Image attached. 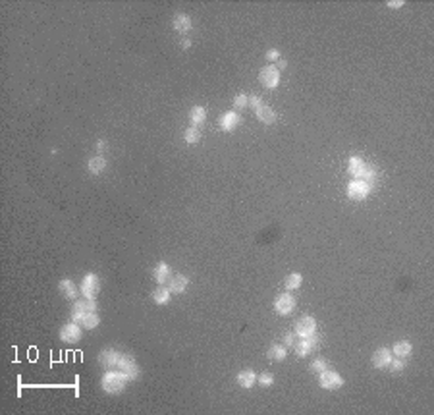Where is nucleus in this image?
<instances>
[{
    "mask_svg": "<svg viewBox=\"0 0 434 415\" xmlns=\"http://www.w3.org/2000/svg\"><path fill=\"white\" fill-rule=\"evenodd\" d=\"M128 384V378L124 375L122 371H114V369H108L104 375H102V380H100V386L106 394H120Z\"/></svg>",
    "mask_w": 434,
    "mask_h": 415,
    "instance_id": "1",
    "label": "nucleus"
},
{
    "mask_svg": "<svg viewBox=\"0 0 434 415\" xmlns=\"http://www.w3.org/2000/svg\"><path fill=\"white\" fill-rule=\"evenodd\" d=\"M80 290H82L83 297H87V299H95L96 295H98V292H100V280H98V276H96L95 272L85 274V278H83Z\"/></svg>",
    "mask_w": 434,
    "mask_h": 415,
    "instance_id": "2",
    "label": "nucleus"
},
{
    "mask_svg": "<svg viewBox=\"0 0 434 415\" xmlns=\"http://www.w3.org/2000/svg\"><path fill=\"white\" fill-rule=\"evenodd\" d=\"M96 311V301L95 299H80V301H76L74 303V307H72V321L74 322H82V319L87 315V313H93Z\"/></svg>",
    "mask_w": 434,
    "mask_h": 415,
    "instance_id": "3",
    "label": "nucleus"
},
{
    "mask_svg": "<svg viewBox=\"0 0 434 415\" xmlns=\"http://www.w3.org/2000/svg\"><path fill=\"white\" fill-rule=\"evenodd\" d=\"M318 384H320V388L324 390H338L344 386V378L336 371L326 369L322 373H318Z\"/></svg>",
    "mask_w": 434,
    "mask_h": 415,
    "instance_id": "4",
    "label": "nucleus"
},
{
    "mask_svg": "<svg viewBox=\"0 0 434 415\" xmlns=\"http://www.w3.org/2000/svg\"><path fill=\"white\" fill-rule=\"evenodd\" d=\"M296 305H298V301H296V297L290 294V292H284V294H280L274 299V311H276L278 315H290V313H294Z\"/></svg>",
    "mask_w": 434,
    "mask_h": 415,
    "instance_id": "5",
    "label": "nucleus"
},
{
    "mask_svg": "<svg viewBox=\"0 0 434 415\" xmlns=\"http://www.w3.org/2000/svg\"><path fill=\"white\" fill-rule=\"evenodd\" d=\"M82 326L78 322H66L62 328H60V340L66 342V344H78L82 340Z\"/></svg>",
    "mask_w": 434,
    "mask_h": 415,
    "instance_id": "6",
    "label": "nucleus"
},
{
    "mask_svg": "<svg viewBox=\"0 0 434 415\" xmlns=\"http://www.w3.org/2000/svg\"><path fill=\"white\" fill-rule=\"evenodd\" d=\"M258 81L266 87V89H274V87H278V83H280V72H278V68L268 64V66H264L260 72H258Z\"/></svg>",
    "mask_w": 434,
    "mask_h": 415,
    "instance_id": "7",
    "label": "nucleus"
},
{
    "mask_svg": "<svg viewBox=\"0 0 434 415\" xmlns=\"http://www.w3.org/2000/svg\"><path fill=\"white\" fill-rule=\"evenodd\" d=\"M118 369L126 375L128 380H136L137 376H139V373H141V371H139V365H137V361L134 359V355H128V353H122V359L118 363Z\"/></svg>",
    "mask_w": 434,
    "mask_h": 415,
    "instance_id": "8",
    "label": "nucleus"
},
{
    "mask_svg": "<svg viewBox=\"0 0 434 415\" xmlns=\"http://www.w3.org/2000/svg\"><path fill=\"white\" fill-rule=\"evenodd\" d=\"M368 191H370V186H368L366 182H363V180H352V182L348 184V197L353 199V201H363V199H366Z\"/></svg>",
    "mask_w": 434,
    "mask_h": 415,
    "instance_id": "9",
    "label": "nucleus"
},
{
    "mask_svg": "<svg viewBox=\"0 0 434 415\" xmlns=\"http://www.w3.org/2000/svg\"><path fill=\"white\" fill-rule=\"evenodd\" d=\"M122 359V351H116V349H102L98 353V365L102 369H118V363Z\"/></svg>",
    "mask_w": 434,
    "mask_h": 415,
    "instance_id": "10",
    "label": "nucleus"
},
{
    "mask_svg": "<svg viewBox=\"0 0 434 415\" xmlns=\"http://www.w3.org/2000/svg\"><path fill=\"white\" fill-rule=\"evenodd\" d=\"M314 332H316V321L311 315H305L296 322V336H299V338H307V336H312Z\"/></svg>",
    "mask_w": 434,
    "mask_h": 415,
    "instance_id": "11",
    "label": "nucleus"
},
{
    "mask_svg": "<svg viewBox=\"0 0 434 415\" xmlns=\"http://www.w3.org/2000/svg\"><path fill=\"white\" fill-rule=\"evenodd\" d=\"M294 349H296V353H298L299 357H307L311 351L318 349V338L314 334L307 336V338H301L298 344H294Z\"/></svg>",
    "mask_w": 434,
    "mask_h": 415,
    "instance_id": "12",
    "label": "nucleus"
},
{
    "mask_svg": "<svg viewBox=\"0 0 434 415\" xmlns=\"http://www.w3.org/2000/svg\"><path fill=\"white\" fill-rule=\"evenodd\" d=\"M166 286H168V290L172 294H184L188 290V286H190V278L184 276V274H172L166 282Z\"/></svg>",
    "mask_w": 434,
    "mask_h": 415,
    "instance_id": "13",
    "label": "nucleus"
},
{
    "mask_svg": "<svg viewBox=\"0 0 434 415\" xmlns=\"http://www.w3.org/2000/svg\"><path fill=\"white\" fill-rule=\"evenodd\" d=\"M372 367L374 369H388V365L392 361V351L388 348H378L372 353Z\"/></svg>",
    "mask_w": 434,
    "mask_h": 415,
    "instance_id": "14",
    "label": "nucleus"
},
{
    "mask_svg": "<svg viewBox=\"0 0 434 415\" xmlns=\"http://www.w3.org/2000/svg\"><path fill=\"white\" fill-rule=\"evenodd\" d=\"M58 290H60V294L64 295L66 299H70V301H76V299L80 297V288L74 284V280H70V278L60 280V284H58Z\"/></svg>",
    "mask_w": 434,
    "mask_h": 415,
    "instance_id": "15",
    "label": "nucleus"
},
{
    "mask_svg": "<svg viewBox=\"0 0 434 415\" xmlns=\"http://www.w3.org/2000/svg\"><path fill=\"white\" fill-rule=\"evenodd\" d=\"M240 124V114L238 112H224L222 116H220V120H218V126H220V130H224V132H232L236 126Z\"/></svg>",
    "mask_w": 434,
    "mask_h": 415,
    "instance_id": "16",
    "label": "nucleus"
},
{
    "mask_svg": "<svg viewBox=\"0 0 434 415\" xmlns=\"http://www.w3.org/2000/svg\"><path fill=\"white\" fill-rule=\"evenodd\" d=\"M172 27L176 29L178 33H190L191 31V18L188 16V14H176L174 16V20H172Z\"/></svg>",
    "mask_w": 434,
    "mask_h": 415,
    "instance_id": "17",
    "label": "nucleus"
},
{
    "mask_svg": "<svg viewBox=\"0 0 434 415\" xmlns=\"http://www.w3.org/2000/svg\"><path fill=\"white\" fill-rule=\"evenodd\" d=\"M106 164H108V162H106L104 157H91V159L87 161V170H89V174L98 176L106 170Z\"/></svg>",
    "mask_w": 434,
    "mask_h": 415,
    "instance_id": "18",
    "label": "nucleus"
},
{
    "mask_svg": "<svg viewBox=\"0 0 434 415\" xmlns=\"http://www.w3.org/2000/svg\"><path fill=\"white\" fill-rule=\"evenodd\" d=\"M236 382L242 386V388H251L255 382H257V375L251 371V369H244L240 371L238 376H236Z\"/></svg>",
    "mask_w": 434,
    "mask_h": 415,
    "instance_id": "19",
    "label": "nucleus"
},
{
    "mask_svg": "<svg viewBox=\"0 0 434 415\" xmlns=\"http://www.w3.org/2000/svg\"><path fill=\"white\" fill-rule=\"evenodd\" d=\"M392 355L396 357H400V359H406L411 355V351H413V346H411V342H407V340H400V342H396L392 346Z\"/></svg>",
    "mask_w": 434,
    "mask_h": 415,
    "instance_id": "20",
    "label": "nucleus"
},
{
    "mask_svg": "<svg viewBox=\"0 0 434 415\" xmlns=\"http://www.w3.org/2000/svg\"><path fill=\"white\" fill-rule=\"evenodd\" d=\"M366 170V164L363 162V159H359V157H352L350 159V164H348V172L353 176V178H363Z\"/></svg>",
    "mask_w": 434,
    "mask_h": 415,
    "instance_id": "21",
    "label": "nucleus"
},
{
    "mask_svg": "<svg viewBox=\"0 0 434 415\" xmlns=\"http://www.w3.org/2000/svg\"><path fill=\"white\" fill-rule=\"evenodd\" d=\"M255 116H257V120L262 122V124H274V122H276V112H274L270 107H266V105L258 107L257 110H255Z\"/></svg>",
    "mask_w": 434,
    "mask_h": 415,
    "instance_id": "22",
    "label": "nucleus"
},
{
    "mask_svg": "<svg viewBox=\"0 0 434 415\" xmlns=\"http://www.w3.org/2000/svg\"><path fill=\"white\" fill-rule=\"evenodd\" d=\"M286 355H288V349H286V346H282V344H272L270 348H268V351H266V357H268L270 361H284Z\"/></svg>",
    "mask_w": 434,
    "mask_h": 415,
    "instance_id": "23",
    "label": "nucleus"
},
{
    "mask_svg": "<svg viewBox=\"0 0 434 415\" xmlns=\"http://www.w3.org/2000/svg\"><path fill=\"white\" fill-rule=\"evenodd\" d=\"M170 276H172V270H170V267H168V263L160 261V263L156 265V268H154V278H156V282L162 286V284L168 282Z\"/></svg>",
    "mask_w": 434,
    "mask_h": 415,
    "instance_id": "24",
    "label": "nucleus"
},
{
    "mask_svg": "<svg viewBox=\"0 0 434 415\" xmlns=\"http://www.w3.org/2000/svg\"><path fill=\"white\" fill-rule=\"evenodd\" d=\"M190 120L193 124V128L197 126H203L204 120H206V110L203 107H193L190 110Z\"/></svg>",
    "mask_w": 434,
    "mask_h": 415,
    "instance_id": "25",
    "label": "nucleus"
},
{
    "mask_svg": "<svg viewBox=\"0 0 434 415\" xmlns=\"http://www.w3.org/2000/svg\"><path fill=\"white\" fill-rule=\"evenodd\" d=\"M170 295H172V292L168 290V286H166V288L160 286V288H156V290L152 292V301H154L156 305H166V303L170 301Z\"/></svg>",
    "mask_w": 434,
    "mask_h": 415,
    "instance_id": "26",
    "label": "nucleus"
},
{
    "mask_svg": "<svg viewBox=\"0 0 434 415\" xmlns=\"http://www.w3.org/2000/svg\"><path fill=\"white\" fill-rule=\"evenodd\" d=\"M303 284V276L299 274V272H292V274H288L284 280V286L288 292H292V290H298L299 286Z\"/></svg>",
    "mask_w": 434,
    "mask_h": 415,
    "instance_id": "27",
    "label": "nucleus"
},
{
    "mask_svg": "<svg viewBox=\"0 0 434 415\" xmlns=\"http://www.w3.org/2000/svg\"><path fill=\"white\" fill-rule=\"evenodd\" d=\"M80 324H82L83 328H89V330H91V328H96V326L100 324V317L96 315V311H93V313H87V315H85V317L82 319V322H80Z\"/></svg>",
    "mask_w": 434,
    "mask_h": 415,
    "instance_id": "28",
    "label": "nucleus"
},
{
    "mask_svg": "<svg viewBox=\"0 0 434 415\" xmlns=\"http://www.w3.org/2000/svg\"><path fill=\"white\" fill-rule=\"evenodd\" d=\"M184 139H186V143L195 145V143H199V141H201V132H199L197 128H188V130H186V134H184Z\"/></svg>",
    "mask_w": 434,
    "mask_h": 415,
    "instance_id": "29",
    "label": "nucleus"
},
{
    "mask_svg": "<svg viewBox=\"0 0 434 415\" xmlns=\"http://www.w3.org/2000/svg\"><path fill=\"white\" fill-rule=\"evenodd\" d=\"M234 107L236 108H245V107H249V95H245V93H238L236 97H234Z\"/></svg>",
    "mask_w": 434,
    "mask_h": 415,
    "instance_id": "30",
    "label": "nucleus"
},
{
    "mask_svg": "<svg viewBox=\"0 0 434 415\" xmlns=\"http://www.w3.org/2000/svg\"><path fill=\"white\" fill-rule=\"evenodd\" d=\"M311 369L314 371V373H322V371H326L328 369V361L326 359H314V361L311 363Z\"/></svg>",
    "mask_w": 434,
    "mask_h": 415,
    "instance_id": "31",
    "label": "nucleus"
},
{
    "mask_svg": "<svg viewBox=\"0 0 434 415\" xmlns=\"http://www.w3.org/2000/svg\"><path fill=\"white\" fill-rule=\"evenodd\" d=\"M388 369H390L392 373H400V371H404V369H406V363H404V359H400V357H398V359H392V361H390Z\"/></svg>",
    "mask_w": 434,
    "mask_h": 415,
    "instance_id": "32",
    "label": "nucleus"
},
{
    "mask_svg": "<svg viewBox=\"0 0 434 415\" xmlns=\"http://www.w3.org/2000/svg\"><path fill=\"white\" fill-rule=\"evenodd\" d=\"M257 382H260L262 386H270V384H274V375L272 373H262V375L257 376Z\"/></svg>",
    "mask_w": 434,
    "mask_h": 415,
    "instance_id": "33",
    "label": "nucleus"
},
{
    "mask_svg": "<svg viewBox=\"0 0 434 415\" xmlns=\"http://www.w3.org/2000/svg\"><path fill=\"white\" fill-rule=\"evenodd\" d=\"M264 56H266L268 62H278V60H280V51H276V49H268V51L264 53Z\"/></svg>",
    "mask_w": 434,
    "mask_h": 415,
    "instance_id": "34",
    "label": "nucleus"
},
{
    "mask_svg": "<svg viewBox=\"0 0 434 415\" xmlns=\"http://www.w3.org/2000/svg\"><path fill=\"white\" fill-rule=\"evenodd\" d=\"M249 107H253L257 110L258 107H262V99H260L258 95H251V97H249Z\"/></svg>",
    "mask_w": 434,
    "mask_h": 415,
    "instance_id": "35",
    "label": "nucleus"
},
{
    "mask_svg": "<svg viewBox=\"0 0 434 415\" xmlns=\"http://www.w3.org/2000/svg\"><path fill=\"white\" fill-rule=\"evenodd\" d=\"M294 344H296V332H292V334H286L284 336V346H286V348H294Z\"/></svg>",
    "mask_w": 434,
    "mask_h": 415,
    "instance_id": "36",
    "label": "nucleus"
},
{
    "mask_svg": "<svg viewBox=\"0 0 434 415\" xmlns=\"http://www.w3.org/2000/svg\"><path fill=\"white\" fill-rule=\"evenodd\" d=\"M95 147H96V151H100V153H102V151L106 149V141H104V139H98V141L95 143Z\"/></svg>",
    "mask_w": 434,
    "mask_h": 415,
    "instance_id": "37",
    "label": "nucleus"
},
{
    "mask_svg": "<svg viewBox=\"0 0 434 415\" xmlns=\"http://www.w3.org/2000/svg\"><path fill=\"white\" fill-rule=\"evenodd\" d=\"M400 6H404V0H390L388 2V8H400Z\"/></svg>",
    "mask_w": 434,
    "mask_h": 415,
    "instance_id": "38",
    "label": "nucleus"
},
{
    "mask_svg": "<svg viewBox=\"0 0 434 415\" xmlns=\"http://www.w3.org/2000/svg\"><path fill=\"white\" fill-rule=\"evenodd\" d=\"M286 66H288V62H286L284 58H280V60L276 62V68H278V72H280V70H286Z\"/></svg>",
    "mask_w": 434,
    "mask_h": 415,
    "instance_id": "39",
    "label": "nucleus"
},
{
    "mask_svg": "<svg viewBox=\"0 0 434 415\" xmlns=\"http://www.w3.org/2000/svg\"><path fill=\"white\" fill-rule=\"evenodd\" d=\"M182 49H184V51L191 49V41H190V39H184V41H182Z\"/></svg>",
    "mask_w": 434,
    "mask_h": 415,
    "instance_id": "40",
    "label": "nucleus"
}]
</instances>
